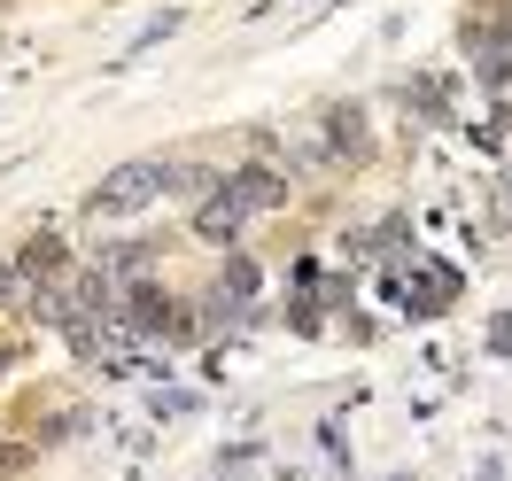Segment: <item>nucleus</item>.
Listing matches in <instances>:
<instances>
[{
  "mask_svg": "<svg viewBox=\"0 0 512 481\" xmlns=\"http://www.w3.org/2000/svg\"><path fill=\"white\" fill-rule=\"evenodd\" d=\"M132 319H140V326H171V303H163L156 288H140V295H132Z\"/></svg>",
  "mask_w": 512,
  "mask_h": 481,
  "instance_id": "20e7f679",
  "label": "nucleus"
},
{
  "mask_svg": "<svg viewBox=\"0 0 512 481\" xmlns=\"http://www.w3.org/2000/svg\"><path fill=\"white\" fill-rule=\"evenodd\" d=\"M233 202L241 210H272V202H288V187H280V171H264V163H249V171H233Z\"/></svg>",
  "mask_w": 512,
  "mask_h": 481,
  "instance_id": "f03ea898",
  "label": "nucleus"
},
{
  "mask_svg": "<svg viewBox=\"0 0 512 481\" xmlns=\"http://www.w3.org/2000/svg\"><path fill=\"white\" fill-rule=\"evenodd\" d=\"M24 272H63V249H55V241H32V249H24Z\"/></svg>",
  "mask_w": 512,
  "mask_h": 481,
  "instance_id": "39448f33",
  "label": "nucleus"
},
{
  "mask_svg": "<svg viewBox=\"0 0 512 481\" xmlns=\"http://www.w3.org/2000/svg\"><path fill=\"white\" fill-rule=\"evenodd\" d=\"M16 466H24V450H0V481L16 474Z\"/></svg>",
  "mask_w": 512,
  "mask_h": 481,
  "instance_id": "423d86ee",
  "label": "nucleus"
},
{
  "mask_svg": "<svg viewBox=\"0 0 512 481\" xmlns=\"http://www.w3.org/2000/svg\"><path fill=\"white\" fill-rule=\"evenodd\" d=\"M163 187H171L163 163H125V171H109V179L86 194V210H94V218H132V210H148Z\"/></svg>",
  "mask_w": 512,
  "mask_h": 481,
  "instance_id": "f257e3e1",
  "label": "nucleus"
},
{
  "mask_svg": "<svg viewBox=\"0 0 512 481\" xmlns=\"http://www.w3.org/2000/svg\"><path fill=\"white\" fill-rule=\"evenodd\" d=\"M233 225H241V202H233V194H218V202L194 210V233H202V241H233Z\"/></svg>",
  "mask_w": 512,
  "mask_h": 481,
  "instance_id": "7ed1b4c3",
  "label": "nucleus"
}]
</instances>
